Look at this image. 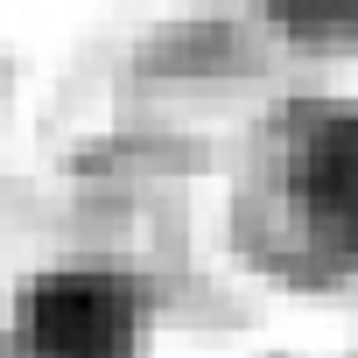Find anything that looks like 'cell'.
I'll return each mask as SVG.
<instances>
[{
  "instance_id": "cell-1",
  "label": "cell",
  "mask_w": 358,
  "mask_h": 358,
  "mask_svg": "<svg viewBox=\"0 0 358 358\" xmlns=\"http://www.w3.org/2000/svg\"><path fill=\"white\" fill-rule=\"evenodd\" d=\"M22 330H29L36 358H134L141 309H134V288L120 274L64 267V274H43L29 288Z\"/></svg>"
},
{
  "instance_id": "cell-2",
  "label": "cell",
  "mask_w": 358,
  "mask_h": 358,
  "mask_svg": "<svg viewBox=\"0 0 358 358\" xmlns=\"http://www.w3.org/2000/svg\"><path fill=\"white\" fill-rule=\"evenodd\" d=\"M295 211L316 246L358 253V120H323L295 148Z\"/></svg>"
},
{
  "instance_id": "cell-3",
  "label": "cell",
  "mask_w": 358,
  "mask_h": 358,
  "mask_svg": "<svg viewBox=\"0 0 358 358\" xmlns=\"http://www.w3.org/2000/svg\"><path fill=\"white\" fill-rule=\"evenodd\" d=\"M267 8L288 22V29H302V36H344V43H358V0H267Z\"/></svg>"
}]
</instances>
